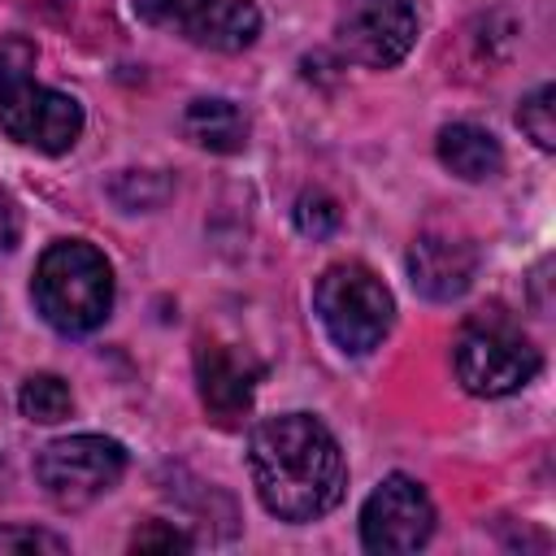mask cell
Instances as JSON below:
<instances>
[{"instance_id":"obj_5","label":"cell","mask_w":556,"mask_h":556,"mask_svg":"<svg viewBox=\"0 0 556 556\" xmlns=\"http://www.w3.org/2000/svg\"><path fill=\"white\" fill-rule=\"evenodd\" d=\"M452 361H456L460 387L469 395H482V400H500V395L521 391L543 365L539 348L504 313H482V317L465 321L456 334Z\"/></svg>"},{"instance_id":"obj_17","label":"cell","mask_w":556,"mask_h":556,"mask_svg":"<svg viewBox=\"0 0 556 556\" xmlns=\"http://www.w3.org/2000/svg\"><path fill=\"white\" fill-rule=\"evenodd\" d=\"M26 552H48L61 556L70 552V543L52 530H35V526H0V556H26Z\"/></svg>"},{"instance_id":"obj_11","label":"cell","mask_w":556,"mask_h":556,"mask_svg":"<svg viewBox=\"0 0 556 556\" xmlns=\"http://www.w3.org/2000/svg\"><path fill=\"white\" fill-rule=\"evenodd\" d=\"M187 35L213 52H243L261 35V9L252 0H208L187 22Z\"/></svg>"},{"instance_id":"obj_15","label":"cell","mask_w":556,"mask_h":556,"mask_svg":"<svg viewBox=\"0 0 556 556\" xmlns=\"http://www.w3.org/2000/svg\"><path fill=\"white\" fill-rule=\"evenodd\" d=\"M552 100H556V91L543 83V87L530 91V96L521 100V109H517V126H521V130L534 139V148H543V152L556 148V117H552L556 104H552Z\"/></svg>"},{"instance_id":"obj_18","label":"cell","mask_w":556,"mask_h":556,"mask_svg":"<svg viewBox=\"0 0 556 556\" xmlns=\"http://www.w3.org/2000/svg\"><path fill=\"white\" fill-rule=\"evenodd\" d=\"M208 0H135V13L148 22V26H182L187 30V22L204 9Z\"/></svg>"},{"instance_id":"obj_6","label":"cell","mask_w":556,"mask_h":556,"mask_svg":"<svg viewBox=\"0 0 556 556\" xmlns=\"http://www.w3.org/2000/svg\"><path fill=\"white\" fill-rule=\"evenodd\" d=\"M35 473L52 504L87 508L91 500L113 491L117 478L126 473V447L104 434H70L39 452Z\"/></svg>"},{"instance_id":"obj_8","label":"cell","mask_w":556,"mask_h":556,"mask_svg":"<svg viewBox=\"0 0 556 556\" xmlns=\"http://www.w3.org/2000/svg\"><path fill=\"white\" fill-rule=\"evenodd\" d=\"M434 534V504L421 482L391 473L361 508V543L369 552H417Z\"/></svg>"},{"instance_id":"obj_7","label":"cell","mask_w":556,"mask_h":556,"mask_svg":"<svg viewBox=\"0 0 556 556\" xmlns=\"http://www.w3.org/2000/svg\"><path fill=\"white\" fill-rule=\"evenodd\" d=\"M334 39L348 61L391 70L417 43V9L413 0H343L334 17Z\"/></svg>"},{"instance_id":"obj_4","label":"cell","mask_w":556,"mask_h":556,"mask_svg":"<svg viewBox=\"0 0 556 556\" xmlns=\"http://www.w3.org/2000/svg\"><path fill=\"white\" fill-rule=\"evenodd\" d=\"M313 308H317L326 334H330L343 352H352V356L374 352V348L387 339L391 321H395V300H391V291H387L382 278H378L369 265H361V261H339V265H330V269L317 278V287H313Z\"/></svg>"},{"instance_id":"obj_20","label":"cell","mask_w":556,"mask_h":556,"mask_svg":"<svg viewBox=\"0 0 556 556\" xmlns=\"http://www.w3.org/2000/svg\"><path fill=\"white\" fill-rule=\"evenodd\" d=\"M130 547H135V552H152V547H161V552H187V547H191V539H187L182 530L165 526V521H148L143 530H135Z\"/></svg>"},{"instance_id":"obj_21","label":"cell","mask_w":556,"mask_h":556,"mask_svg":"<svg viewBox=\"0 0 556 556\" xmlns=\"http://www.w3.org/2000/svg\"><path fill=\"white\" fill-rule=\"evenodd\" d=\"M17 243V208H13V200L0 191V252H9Z\"/></svg>"},{"instance_id":"obj_16","label":"cell","mask_w":556,"mask_h":556,"mask_svg":"<svg viewBox=\"0 0 556 556\" xmlns=\"http://www.w3.org/2000/svg\"><path fill=\"white\" fill-rule=\"evenodd\" d=\"M339 222H343V213H339L334 195H326V191H304V195L295 200V226H300V235H308V239H330V235L339 230Z\"/></svg>"},{"instance_id":"obj_19","label":"cell","mask_w":556,"mask_h":556,"mask_svg":"<svg viewBox=\"0 0 556 556\" xmlns=\"http://www.w3.org/2000/svg\"><path fill=\"white\" fill-rule=\"evenodd\" d=\"M117 182L135 187V191H113V200H117L122 208H152V204H161L165 191H169V187H152V191H148V182H156V174H148V169H126V174H117Z\"/></svg>"},{"instance_id":"obj_3","label":"cell","mask_w":556,"mask_h":556,"mask_svg":"<svg viewBox=\"0 0 556 556\" xmlns=\"http://www.w3.org/2000/svg\"><path fill=\"white\" fill-rule=\"evenodd\" d=\"M35 48L26 39L0 43V126L9 139L48 156L70 152L83 130V104L65 91L35 83Z\"/></svg>"},{"instance_id":"obj_2","label":"cell","mask_w":556,"mask_h":556,"mask_svg":"<svg viewBox=\"0 0 556 556\" xmlns=\"http://www.w3.org/2000/svg\"><path fill=\"white\" fill-rule=\"evenodd\" d=\"M30 295L52 330L87 334L113 308V269L100 248L83 239H61L39 256Z\"/></svg>"},{"instance_id":"obj_1","label":"cell","mask_w":556,"mask_h":556,"mask_svg":"<svg viewBox=\"0 0 556 556\" xmlns=\"http://www.w3.org/2000/svg\"><path fill=\"white\" fill-rule=\"evenodd\" d=\"M248 469L261 504L282 521L326 517L348 486L334 434L308 413H282L252 430Z\"/></svg>"},{"instance_id":"obj_10","label":"cell","mask_w":556,"mask_h":556,"mask_svg":"<svg viewBox=\"0 0 556 556\" xmlns=\"http://www.w3.org/2000/svg\"><path fill=\"white\" fill-rule=\"evenodd\" d=\"M478 274V248L465 235L452 230H426L408 248V278L426 300H460L473 287Z\"/></svg>"},{"instance_id":"obj_13","label":"cell","mask_w":556,"mask_h":556,"mask_svg":"<svg viewBox=\"0 0 556 556\" xmlns=\"http://www.w3.org/2000/svg\"><path fill=\"white\" fill-rule=\"evenodd\" d=\"M439 161L465 182H486L504 169L500 139L482 126H469V122H452L439 130Z\"/></svg>"},{"instance_id":"obj_9","label":"cell","mask_w":556,"mask_h":556,"mask_svg":"<svg viewBox=\"0 0 556 556\" xmlns=\"http://www.w3.org/2000/svg\"><path fill=\"white\" fill-rule=\"evenodd\" d=\"M195 382H200V400L213 413V421L230 426L235 417H243L252 408L256 382H261V365L230 343L217 339H200L195 348Z\"/></svg>"},{"instance_id":"obj_14","label":"cell","mask_w":556,"mask_h":556,"mask_svg":"<svg viewBox=\"0 0 556 556\" xmlns=\"http://www.w3.org/2000/svg\"><path fill=\"white\" fill-rule=\"evenodd\" d=\"M17 408H22V417H30L39 426H52V421L70 417L74 395L56 374H30L22 382V391H17Z\"/></svg>"},{"instance_id":"obj_12","label":"cell","mask_w":556,"mask_h":556,"mask_svg":"<svg viewBox=\"0 0 556 556\" xmlns=\"http://www.w3.org/2000/svg\"><path fill=\"white\" fill-rule=\"evenodd\" d=\"M248 113L222 96H200L182 113V135L204 152H239L248 143Z\"/></svg>"}]
</instances>
